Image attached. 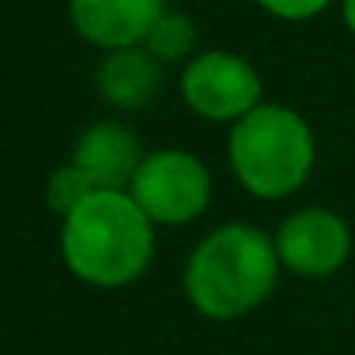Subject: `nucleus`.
Here are the masks:
<instances>
[{
    "mask_svg": "<svg viewBox=\"0 0 355 355\" xmlns=\"http://www.w3.org/2000/svg\"><path fill=\"white\" fill-rule=\"evenodd\" d=\"M63 258L91 286H129L153 258V223L129 192H94L63 220Z\"/></svg>",
    "mask_w": 355,
    "mask_h": 355,
    "instance_id": "nucleus-1",
    "label": "nucleus"
},
{
    "mask_svg": "<svg viewBox=\"0 0 355 355\" xmlns=\"http://www.w3.org/2000/svg\"><path fill=\"white\" fill-rule=\"evenodd\" d=\"M279 279L275 244L244 223L213 230L185 265V293L202 317L234 320L268 300Z\"/></svg>",
    "mask_w": 355,
    "mask_h": 355,
    "instance_id": "nucleus-2",
    "label": "nucleus"
},
{
    "mask_svg": "<svg viewBox=\"0 0 355 355\" xmlns=\"http://www.w3.org/2000/svg\"><path fill=\"white\" fill-rule=\"evenodd\" d=\"M230 167L258 199L293 196L313 167V132L286 105H258L230 132Z\"/></svg>",
    "mask_w": 355,
    "mask_h": 355,
    "instance_id": "nucleus-3",
    "label": "nucleus"
},
{
    "mask_svg": "<svg viewBox=\"0 0 355 355\" xmlns=\"http://www.w3.org/2000/svg\"><path fill=\"white\" fill-rule=\"evenodd\" d=\"M129 196L153 227H185L209 206L213 178L196 153L157 150L143 157Z\"/></svg>",
    "mask_w": 355,
    "mask_h": 355,
    "instance_id": "nucleus-4",
    "label": "nucleus"
},
{
    "mask_svg": "<svg viewBox=\"0 0 355 355\" xmlns=\"http://www.w3.org/2000/svg\"><path fill=\"white\" fill-rule=\"evenodd\" d=\"M182 94L189 108L213 122H241L258 108L261 80L254 67L234 53H202L185 67Z\"/></svg>",
    "mask_w": 355,
    "mask_h": 355,
    "instance_id": "nucleus-5",
    "label": "nucleus"
},
{
    "mask_svg": "<svg viewBox=\"0 0 355 355\" xmlns=\"http://www.w3.org/2000/svg\"><path fill=\"white\" fill-rule=\"evenodd\" d=\"M352 251L348 223L331 209H300L293 213L279 234H275V254L279 265H286L296 275L324 279L345 265Z\"/></svg>",
    "mask_w": 355,
    "mask_h": 355,
    "instance_id": "nucleus-6",
    "label": "nucleus"
},
{
    "mask_svg": "<svg viewBox=\"0 0 355 355\" xmlns=\"http://www.w3.org/2000/svg\"><path fill=\"white\" fill-rule=\"evenodd\" d=\"M73 164L87 174V182L98 192H129L132 178L143 164L136 136L119 122L91 125L73 150Z\"/></svg>",
    "mask_w": 355,
    "mask_h": 355,
    "instance_id": "nucleus-7",
    "label": "nucleus"
},
{
    "mask_svg": "<svg viewBox=\"0 0 355 355\" xmlns=\"http://www.w3.org/2000/svg\"><path fill=\"white\" fill-rule=\"evenodd\" d=\"M73 25L105 49H132L164 15L160 0H70Z\"/></svg>",
    "mask_w": 355,
    "mask_h": 355,
    "instance_id": "nucleus-8",
    "label": "nucleus"
},
{
    "mask_svg": "<svg viewBox=\"0 0 355 355\" xmlns=\"http://www.w3.org/2000/svg\"><path fill=\"white\" fill-rule=\"evenodd\" d=\"M160 87V70H157V60L143 49H115L101 70H98V91L108 105L115 108H125V112H136V108H146L153 101Z\"/></svg>",
    "mask_w": 355,
    "mask_h": 355,
    "instance_id": "nucleus-9",
    "label": "nucleus"
},
{
    "mask_svg": "<svg viewBox=\"0 0 355 355\" xmlns=\"http://www.w3.org/2000/svg\"><path fill=\"white\" fill-rule=\"evenodd\" d=\"M98 189L87 182V174L70 160V164H63L60 171H53V178H49V185H46V199H49V206L67 220L73 209H80L91 196H94Z\"/></svg>",
    "mask_w": 355,
    "mask_h": 355,
    "instance_id": "nucleus-10",
    "label": "nucleus"
},
{
    "mask_svg": "<svg viewBox=\"0 0 355 355\" xmlns=\"http://www.w3.org/2000/svg\"><path fill=\"white\" fill-rule=\"evenodd\" d=\"M146 46L153 60H182L196 46V28L182 15H160L146 35Z\"/></svg>",
    "mask_w": 355,
    "mask_h": 355,
    "instance_id": "nucleus-11",
    "label": "nucleus"
},
{
    "mask_svg": "<svg viewBox=\"0 0 355 355\" xmlns=\"http://www.w3.org/2000/svg\"><path fill=\"white\" fill-rule=\"evenodd\" d=\"M258 4L268 8L272 15H279V18H310L327 4V0H258Z\"/></svg>",
    "mask_w": 355,
    "mask_h": 355,
    "instance_id": "nucleus-12",
    "label": "nucleus"
},
{
    "mask_svg": "<svg viewBox=\"0 0 355 355\" xmlns=\"http://www.w3.org/2000/svg\"><path fill=\"white\" fill-rule=\"evenodd\" d=\"M345 18H348V25L355 32V0H345Z\"/></svg>",
    "mask_w": 355,
    "mask_h": 355,
    "instance_id": "nucleus-13",
    "label": "nucleus"
}]
</instances>
